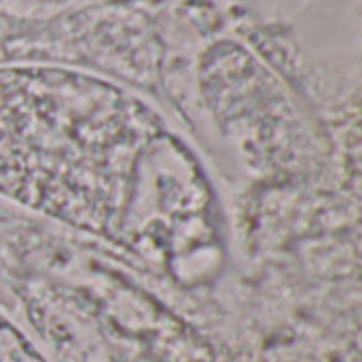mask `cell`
I'll use <instances>...</instances> for the list:
<instances>
[{"instance_id": "2", "label": "cell", "mask_w": 362, "mask_h": 362, "mask_svg": "<svg viewBox=\"0 0 362 362\" xmlns=\"http://www.w3.org/2000/svg\"><path fill=\"white\" fill-rule=\"evenodd\" d=\"M0 362H47L34 344L0 312Z\"/></svg>"}, {"instance_id": "1", "label": "cell", "mask_w": 362, "mask_h": 362, "mask_svg": "<svg viewBox=\"0 0 362 362\" xmlns=\"http://www.w3.org/2000/svg\"><path fill=\"white\" fill-rule=\"evenodd\" d=\"M0 197L155 263L223 248L195 151L138 93L76 68L0 66Z\"/></svg>"}]
</instances>
